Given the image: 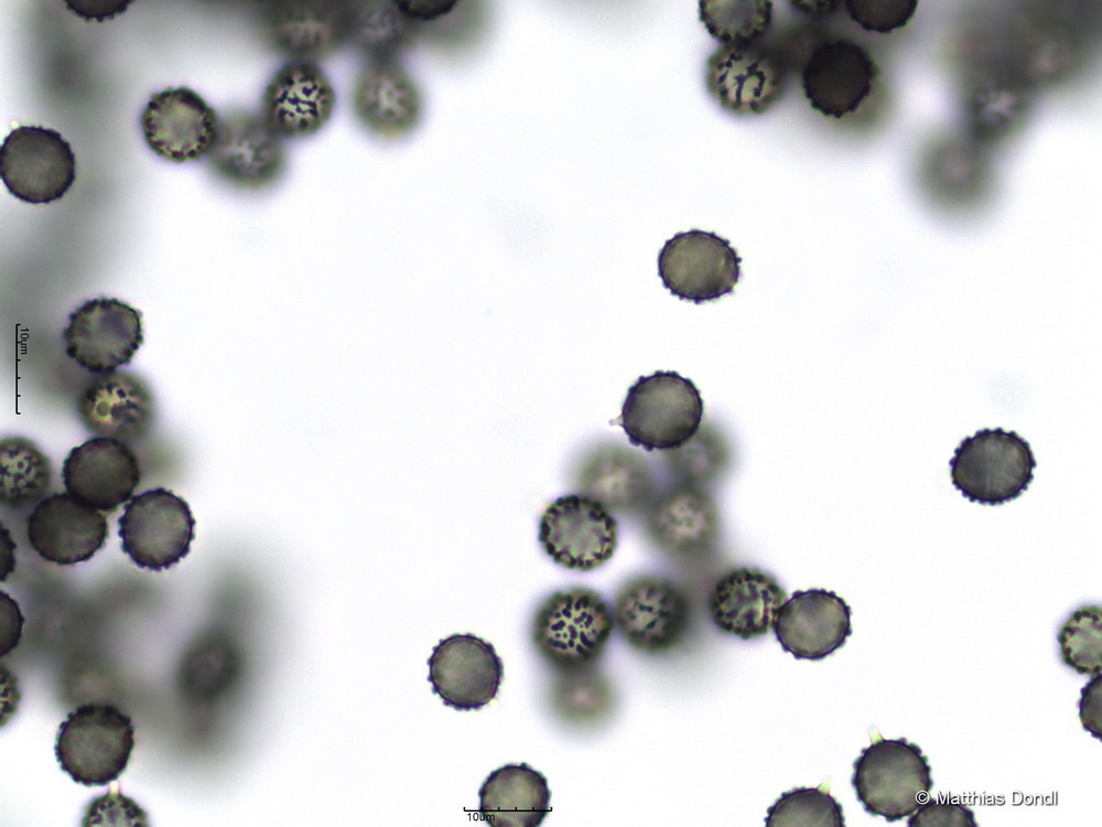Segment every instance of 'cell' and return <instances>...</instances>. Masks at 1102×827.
Returning a JSON list of instances; mask_svg holds the SVG:
<instances>
[{"label": "cell", "mask_w": 1102, "mask_h": 827, "mask_svg": "<svg viewBox=\"0 0 1102 827\" xmlns=\"http://www.w3.org/2000/svg\"><path fill=\"white\" fill-rule=\"evenodd\" d=\"M615 629L608 601L596 590L572 587L548 595L534 610L530 642L554 674L596 667Z\"/></svg>", "instance_id": "cell-1"}, {"label": "cell", "mask_w": 1102, "mask_h": 827, "mask_svg": "<svg viewBox=\"0 0 1102 827\" xmlns=\"http://www.w3.org/2000/svg\"><path fill=\"white\" fill-rule=\"evenodd\" d=\"M134 748L131 718L110 702L83 704L60 724L55 755L61 769L85 786H105L128 766Z\"/></svg>", "instance_id": "cell-2"}, {"label": "cell", "mask_w": 1102, "mask_h": 827, "mask_svg": "<svg viewBox=\"0 0 1102 827\" xmlns=\"http://www.w3.org/2000/svg\"><path fill=\"white\" fill-rule=\"evenodd\" d=\"M851 784L866 813L893 823L910 816L929 798L933 780L918 744L906 738L879 737L854 761Z\"/></svg>", "instance_id": "cell-3"}, {"label": "cell", "mask_w": 1102, "mask_h": 827, "mask_svg": "<svg viewBox=\"0 0 1102 827\" xmlns=\"http://www.w3.org/2000/svg\"><path fill=\"white\" fill-rule=\"evenodd\" d=\"M703 400L691 379L677 372L640 376L628 389L618 418L631 444L667 451L687 442L699 429Z\"/></svg>", "instance_id": "cell-4"}, {"label": "cell", "mask_w": 1102, "mask_h": 827, "mask_svg": "<svg viewBox=\"0 0 1102 827\" xmlns=\"http://www.w3.org/2000/svg\"><path fill=\"white\" fill-rule=\"evenodd\" d=\"M613 613L624 642L648 656L667 655L681 646L693 620L687 591L658 574H639L625 581L616 592Z\"/></svg>", "instance_id": "cell-5"}, {"label": "cell", "mask_w": 1102, "mask_h": 827, "mask_svg": "<svg viewBox=\"0 0 1102 827\" xmlns=\"http://www.w3.org/2000/svg\"><path fill=\"white\" fill-rule=\"evenodd\" d=\"M954 487L970 502L1001 505L1022 495L1037 463L1015 431L984 428L963 439L949 461Z\"/></svg>", "instance_id": "cell-6"}, {"label": "cell", "mask_w": 1102, "mask_h": 827, "mask_svg": "<svg viewBox=\"0 0 1102 827\" xmlns=\"http://www.w3.org/2000/svg\"><path fill=\"white\" fill-rule=\"evenodd\" d=\"M195 518L188 503L164 487L133 495L118 518L121 550L139 568L168 570L191 551Z\"/></svg>", "instance_id": "cell-7"}, {"label": "cell", "mask_w": 1102, "mask_h": 827, "mask_svg": "<svg viewBox=\"0 0 1102 827\" xmlns=\"http://www.w3.org/2000/svg\"><path fill=\"white\" fill-rule=\"evenodd\" d=\"M0 175L10 194L30 204L61 200L76 180V157L61 133L19 126L0 148Z\"/></svg>", "instance_id": "cell-8"}, {"label": "cell", "mask_w": 1102, "mask_h": 827, "mask_svg": "<svg viewBox=\"0 0 1102 827\" xmlns=\"http://www.w3.org/2000/svg\"><path fill=\"white\" fill-rule=\"evenodd\" d=\"M704 84L724 111L735 117H754L781 100L787 78L779 56L756 42L720 45L705 61Z\"/></svg>", "instance_id": "cell-9"}, {"label": "cell", "mask_w": 1102, "mask_h": 827, "mask_svg": "<svg viewBox=\"0 0 1102 827\" xmlns=\"http://www.w3.org/2000/svg\"><path fill=\"white\" fill-rule=\"evenodd\" d=\"M644 526L660 552L681 562H695L715 551L721 515L705 487L674 482L656 493L645 509Z\"/></svg>", "instance_id": "cell-10"}, {"label": "cell", "mask_w": 1102, "mask_h": 827, "mask_svg": "<svg viewBox=\"0 0 1102 827\" xmlns=\"http://www.w3.org/2000/svg\"><path fill=\"white\" fill-rule=\"evenodd\" d=\"M283 141L260 114L234 110L220 118L207 163L226 184L244 191H264L274 186L287 170Z\"/></svg>", "instance_id": "cell-11"}, {"label": "cell", "mask_w": 1102, "mask_h": 827, "mask_svg": "<svg viewBox=\"0 0 1102 827\" xmlns=\"http://www.w3.org/2000/svg\"><path fill=\"white\" fill-rule=\"evenodd\" d=\"M538 538L555 563L585 572L602 567L613 557L618 524L598 501L580 493L569 494L547 506Z\"/></svg>", "instance_id": "cell-12"}, {"label": "cell", "mask_w": 1102, "mask_h": 827, "mask_svg": "<svg viewBox=\"0 0 1102 827\" xmlns=\"http://www.w3.org/2000/svg\"><path fill=\"white\" fill-rule=\"evenodd\" d=\"M65 352L89 373L104 374L130 364L143 344L142 313L117 299L85 301L68 315Z\"/></svg>", "instance_id": "cell-13"}, {"label": "cell", "mask_w": 1102, "mask_h": 827, "mask_svg": "<svg viewBox=\"0 0 1102 827\" xmlns=\"http://www.w3.org/2000/svg\"><path fill=\"white\" fill-rule=\"evenodd\" d=\"M741 262L727 239L691 229L666 241L658 256V273L673 296L702 303L733 292L741 278Z\"/></svg>", "instance_id": "cell-14"}, {"label": "cell", "mask_w": 1102, "mask_h": 827, "mask_svg": "<svg viewBox=\"0 0 1102 827\" xmlns=\"http://www.w3.org/2000/svg\"><path fill=\"white\" fill-rule=\"evenodd\" d=\"M260 32L274 52L292 62L315 63L349 40V2L278 0L264 2Z\"/></svg>", "instance_id": "cell-15"}, {"label": "cell", "mask_w": 1102, "mask_h": 827, "mask_svg": "<svg viewBox=\"0 0 1102 827\" xmlns=\"http://www.w3.org/2000/svg\"><path fill=\"white\" fill-rule=\"evenodd\" d=\"M801 73L804 97L822 116L843 119L872 96L879 69L871 54L847 39L824 40L809 51Z\"/></svg>", "instance_id": "cell-16"}, {"label": "cell", "mask_w": 1102, "mask_h": 827, "mask_svg": "<svg viewBox=\"0 0 1102 827\" xmlns=\"http://www.w3.org/2000/svg\"><path fill=\"white\" fill-rule=\"evenodd\" d=\"M219 120L202 95L180 86L153 93L141 112L140 126L152 152L168 161L184 163L207 157Z\"/></svg>", "instance_id": "cell-17"}, {"label": "cell", "mask_w": 1102, "mask_h": 827, "mask_svg": "<svg viewBox=\"0 0 1102 827\" xmlns=\"http://www.w3.org/2000/svg\"><path fill=\"white\" fill-rule=\"evenodd\" d=\"M428 666L433 694L457 711L488 705L504 679V664L493 644L471 633L440 640Z\"/></svg>", "instance_id": "cell-18"}, {"label": "cell", "mask_w": 1102, "mask_h": 827, "mask_svg": "<svg viewBox=\"0 0 1102 827\" xmlns=\"http://www.w3.org/2000/svg\"><path fill=\"white\" fill-rule=\"evenodd\" d=\"M76 410L88 432L128 444L144 439L156 416L150 385L139 374L128 370L97 374L88 379L78 394Z\"/></svg>", "instance_id": "cell-19"}, {"label": "cell", "mask_w": 1102, "mask_h": 827, "mask_svg": "<svg viewBox=\"0 0 1102 827\" xmlns=\"http://www.w3.org/2000/svg\"><path fill=\"white\" fill-rule=\"evenodd\" d=\"M335 106L333 84L317 64L290 62L266 85L260 115L283 140H299L321 131Z\"/></svg>", "instance_id": "cell-20"}, {"label": "cell", "mask_w": 1102, "mask_h": 827, "mask_svg": "<svg viewBox=\"0 0 1102 827\" xmlns=\"http://www.w3.org/2000/svg\"><path fill=\"white\" fill-rule=\"evenodd\" d=\"M61 475L66 492L73 497L101 513L112 514L133 496L141 470L128 443L96 436L68 452Z\"/></svg>", "instance_id": "cell-21"}, {"label": "cell", "mask_w": 1102, "mask_h": 827, "mask_svg": "<svg viewBox=\"0 0 1102 827\" xmlns=\"http://www.w3.org/2000/svg\"><path fill=\"white\" fill-rule=\"evenodd\" d=\"M30 546L45 561L73 566L90 560L106 545L109 524L104 513L66 491L44 497L26 519Z\"/></svg>", "instance_id": "cell-22"}, {"label": "cell", "mask_w": 1102, "mask_h": 827, "mask_svg": "<svg viewBox=\"0 0 1102 827\" xmlns=\"http://www.w3.org/2000/svg\"><path fill=\"white\" fill-rule=\"evenodd\" d=\"M352 107L367 131L397 140L419 126L423 96L417 80L396 60H372L355 80Z\"/></svg>", "instance_id": "cell-23"}, {"label": "cell", "mask_w": 1102, "mask_h": 827, "mask_svg": "<svg viewBox=\"0 0 1102 827\" xmlns=\"http://www.w3.org/2000/svg\"><path fill=\"white\" fill-rule=\"evenodd\" d=\"M850 605L833 591H795L779 608L773 630L796 659L821 660L852 634Z\"/></svg>", "instance_id": "cell-24"}, {"label": "cell", "mask_w": 1102, "mask_h": 827, "mask_svg": "<svg viewBox=\"0 0 1102 827\" xmlns=\"http://www.w3.org/2000/svg\"><path fill=\"white\" fill-rule=\"evenodd\" d=\"M574 483L580 494L623 515L645 512L657 493L648 462L636 451L613 442L597 444L581 457Z\"/></svg>", "instance_id": "cell-25"}, {"label": "cell", "mask_w": 1102, "mask_h": 827, "mask_svg": "<svg viewBox=\"0 0 1102 827\" xmlns=\"http://www.w3.org/2000/svg\"><path fill=\"white\" fill-rule=\"evenodd\" d=\"M787 592L777 579L756 567L725 572L707 600L712 622L723 633L747 641L766 635Z\"/></svg>", "instance_id": "cell-26"}, {"label": "cell", "mask_w": 1102, "mask_h": 827, "mask_svg": "<svg viewBox=\"0 0 1102 827\" xmlns=\"http://www.w3.org/2000/svg\"><path fill=\"white\" fill-rule=\"evenodd\" d=\"M478 796V812L491 827H537L551 812L548 780L527 763L490 772Z\"/></svg>", "instance_id": "cell-27"}, {"label": "cell", "mask_w": 1102, "mask_h": 827, "mask_svg": "<svg viewBox=\"0 0 1102 827\" xmlns=\"http://www.w3.org/2000/svg\"><path fill=\"white\" fill-rule=\"evenodd\" d=\"M1027 105V87L1011 69H980L966 86L964 106L969 127L977 139L987 143L1014 131Z\"/></svg>", "instance_id": "cell-28"}, {"label": "cell", "mask_w": 1102, "mask_h": 827, "mask_svg": "<svg viewBox=\"0 0 1102 827\" xmlns=\"http://www.w3.org/2000/svg\"><path fill=\"white\" fill-rule=\"evenodd\" d=\"M421 32L399 1L349 2L348 42L371 61L396 60L415 43Z\"/></svg>", "instance_id": "cell-29"}, {"label": "cell", "mask_w": 1102, "mask_h": 827, "mask_svg": "<svg viewBox=\"0 0 1102 827\" xmlns=\"http://www.w3.org/2000/svg\"><path fill=\"white\" fill-rule=\"evenodd\" d=\"M50 458L39 445L21 436L0 441V503L10 511L34 507L52 484Z\"/></svg>", "instance_id": "cell-30"}, {"label": "cell", "mask_w": 1102, "mask_h": 827, "mask_svg": "<svg viewBox=\"0 0 1102 827\" xmlns=\"http://www.w3.org/2000/svg\"><path fill=\"white\" fill-rule=\"evenodd\" d=\"M547 698L553 715L573 728H591L604 722L615 706L614 689L596 667L555 674Z\"/></svg>", "instance_id": "cell-31"}, {"label": "cell", "mask_w": 1102, "mask_h": 827, "mask_svg": "<svg viewBox=\"0 0 1102 827\" xmlns=\"http://www.w3.org/2000/svg\"><path fill=\"white\" fill-rule=\"evenodd\" d=\"M676 482L705 487L721 481L733 464L732 445L721 428L701 422L696 432L676 449L662 451Z\"/></svg>", "instance_id": "cell-32"}, {"label": "cell", "mask_w": 1102, "mask_h": 827, "mask_svg": "<svg viewBox=\"0 0 1102 827\" xmlns=\"http://www.w3.org/2000/svg\"><path fill=\"white\" fill-rule=\"evenodd\" d=\"M699 18L710 35L721 45L758 42L773 22L769 0H702Z\"/></svg>", "instance_id": "cell-33"}, {"label": "cell", "mask_w": 1102, "mask_h": 827, "mask_svg": "<svg viewBox=\"0 0 1102 827\" xmlns=\"http://www.w3.org/2000/svg\"><path fill=\"white\" fill-rule=\"evenodd\" d=\"M1057 642L1061 662L1081 675L1102 672V609L1084 604L1061 623Z\"/></svg>", "instance_id": "cell-34"}, {"label": "cell", "mask_w": 1102, "mask_h": 827, "mask_svg": "<svg viewBox=\"0 0 1102 827\" xmlns=\"http://www.w3.org/2000/svg\"><path fill=\"white\" fill-rule=\"evenodd\" d=\"M767 827H843L842 805L820 787H798L785 792L767 809Z\"/></svg>", "instance_id": "cell-35"}, {"label": "cell", "mask_w": 1102, "mask_h": 827, "mask_svg": "<svg viewBox=\"0 0 1102 827\" xmlns=\"http://www.w3.org/2000/svg\"><path fill=\"white\" fill-rule=\"evenodd\" d=\"M852 21L867 32L890 34L914 18L916 0H847L843 2Z\"/></svg>", "instance_id": "cell-36"}, {"label": "cell", "mask_w": 1102, "mask_h": 827, "mask_svg": "<svg viewBox=\"0 0 1102 827\" xmlns=\"http://www.w3.org/2000/svg\"><path fill=\"white\" fill-rule=\"evenodd\" d=\"M83 826H148V814L121 792L109 791L85 808Z\"/></svg>", "instance_id": "cell-37"}, {"label": "cell", "mask_w": 1102, "mask_h": 827, "mask_svg": "<svg viewBox=\"0 0 1102 827\" xmlns=\"http://www.w3.org/2000/svg\"><path fill=\"white\" fill-rule=\"evenodd\" d=\"M909 827H975L974 812L964 804L928 798L910 816Z\"/></svg>", "instance_id": "cell-38"}, {"label": "cell", "mask_w": 1102, "mask_h": 827, "mask_svg": "<svg viewBox=\"0 0 1102 827\" xmlns=\"http://www.w3.org/2000/svg\"><path fill=\"white\" fill-rule=\"evenodd\" d=\"M1079 717L1085 731L1098 740L1102 739V675H1094L1081 688Z\"/></svg>", "instance_id": "cell-39"}, {"label": "cell", "mask_w": 1102, "mask_h": 827, "mask_svg": "<svg viewBox=\"0 0 1102 827\" xmlns=\"http://www.w3.org/2000/svg\"><path fill=\"white\" fill-rule=\"evenodd\" d=\"M67 9L85 21L114 19L123 13L132 1H66Z\"/></svg>", "instance_id": "cell-40"}, {"label": "cell", "mask_w": 1102, "mask_h": 827, "mask_svg": "<svg viewBox=\"0 0 1102 827\" xmlns=\"http://www.w3.org/2000/svg\"><path fill=\"white\" fill-rule=\"evenodd\" d=\"M798 9L812 14H829L839 10L842 1L817 0V1H792Z\"/></svg>", "instance_id": "cell-41"}]
</instances>
